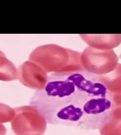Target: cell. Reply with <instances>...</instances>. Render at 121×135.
Listing matches in <instances>:
<instances>
[{"label": "cell", "instance_id": "cell-8", "mask_svg": "<svg viewBox=\"0 0 121 135\" xmlns=\"http://www.w3.org/2000/svg\"><path fill=\"white\" fill-rule=\"evenodd\" d=\"M15 116V109L0 103V124L11 122Z\"/></svg>", "mask_w": 121, "mask_h": 135}, {"label": "cell", "instance_id": "cell-3", "mask_svg": "<svg viewBox=\"0 0 121 135\" xmlns=\"http://www.w3.org/2000/svg\"><path fill=\"white\" fill-rule=\"evenodd\" d=\"M15 116L11 122L15 135H44L47 122L43 115L31 105L15 109Z\"/></svg>", "mask_w": 121, "mask_h": 135}, {"label": "cell", "instance_id": "cell-10", "mask_svg": "<svg viewBox=\"0 0 121 135\" xmlns=\"http://www.w3.org/2000/svg\"><path fill=\"white\" fill-rule=\"evenodd\" d=\"M4 54V53H3V52H2L1 50H0V55H1V54Z\"/></svg>", "mask_w": 121, "mask_h": 135}, {"label": "cell", "instance_id": "cell-4", "mask_svg": "<svg viewBox=\"0 0 121 135\" xmlns=\"http://www.w3.org/2000/svg\"><path fill=\"white\" fill-rule=\"evenodd\" d=\"M17 70L18 79L23 86L37 91L44 89L47 85L48 73L36 63L30 60L25 61Z\"/></svg>", "mask_w": 121, "mask_h": 135}, {"label": "cell", "instance_id": "cell-6", "mask_svg": "<svg viewBox=\"0 0 121 135\" xmlns=\"http://www.w3.org/2000/svg\"><path fill=\"white\" fill-rule=\"evenodd\" d=\"M100 135H121V106H115L110 120L99 129Z\"/></svg>", "mask_w": 121, "mask_h": 135}, {"label": "cell", "instance_id": "cell-9", "mask_svg": "<svg viewBox=\"0 0 121 135\" xmlns=\"http://www.w3.org/2000/svg\"><path fill=\"white\" fill-rule=\"evenodd\" d=\"M7 129L3 124H0V135H6Z\"/></svg>", "mask_w": 121, "mask_h": 135}, {"label": "cell", "instance_id": "cell-5", "mask_svg": "<svg viewBox=\"0 0 121 135\" xmlns=\"http://www.w3.org/2000/svg\"><path fill=\"white\" fill-rule=\"evenodd\" d=\"M106 50L88 47L81 54L82 65L85 70L98 75H105L114 70L113 66L105 63Z\"/></svg>", "mask_w": 121, "mask_h": 135}, {"label": "cell", "instance_id": "cell-2", "mask_svg": "<svg viewBox=\"0 0 121 135\" xmlns=\"http://www.w3.org/2000/svg\"><path fill=\"white\" fill-rule=\"evenodd\" d=\"M29 60L39 65L50 74L84 70L80 53L57 45L39 46L31 53Z\"/></svg>", "mask_w": 121, "mask_h": 135}, {"label": "cell", "instance_id": "cell-1", "mask_svg": "<svg viewBox=\"0 0 121 135\" xmlns=\"http://www.w3.org/2000/svg\"><path fill=\"white\" fill-rule=\"evenodd\" d=\"M48 124L100 129L110 119L113 95L100 75L85 70L48 75L44 89L30 100Z\"/></svg>", "mask_w": 121, "mask_h": 135}, {"label": "cell", "instance_id": "cell-7", "mask_svg": "<svg viewBox=\"0 0 121 135\" xmlns=\"http://www.w3.org/2000/svg\"><path fill=\"white\" fill-rule=\"evenodd\" d=\"M18 79V70L5 55H0V81H12Z\"/></svg>", "mask_w": 121, "mask_h": 135}]
</instances>
